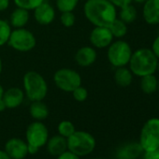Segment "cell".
Listing matches in <instances>:
<instances>
[{"mask_svg":"<svg viewBox=\"0 0 159 159\" xmlns=\"http://www.w3.org/2000/svg\"><path fill=\"white\" fill-rule=\"evenodd\" d=\"M84 13L94 26L108 27L117 18V8L109 0H86Z\"/></svg>","mask_w":159,"mask_h":159,"instance_id":"obj_1","label":"cell"},{"mask_svg":"<svg viewBox=\"0 0 159 159\" xmlns=\"http://www.w3.org/2000/svg\"><path fill=\"white\" fill-rule=\"evenodd\" d=\"M157 63L158 58L151 49L140 48L132 52L128 66L133 75L140 78L154 74L157 70Z\"/></svg>","mask_w":159,"mask_h":159,"instance_id":"obj_2","label":"cell"},{"mask_svg":"<svg viewBox=\"0 0 159 159\" xmlns=\"http://www.w3.org/2000/svg\"><path fill=\"white\" fill-rule=\"evenodd\" d=\"M24 92L31 101H41L48 94V84L44 77L34 70L26 72L23 78Z\"/></svg>","mask_w":159,"mask_h":159,"instance_id":"obj_3","label":"cell"},{"mask_svg":"<svg viewBox=\"0 0 159 159\" xmlns=\"http://www.w3.org/2000/svg\"><path fill=\"white\" fill-rule=\"evenodd\" d=\"M66 143L67 150L80 157L92 153L97 145L95 137L91 133L83 130H76L66 139Z\"/></svg>","mask_w":159,"mask_h":159,"instance_id":"obj_4","label":"cell"},{"mask_svg":"<svg viewBox=\"0 0 159 159\" xmlns=\"http://www.w3.org/2000/svg\"><path fill=\"white\" fill-rule=\"evenodd\" d=\"M49 139V130L42 121L31 123L25 131V141L28 145V153L36 154L44 147Z\"/></svg>","mask_w":159,"mask_h":159,"instance_id":"obj_5","label":"cell"},{"mask_svg":"<svg viewBox=\"0 0 159 159\" xmlns=\"http://www.w3.org/2000/svg\"><path fill=\"white\" fill-rule=\"evenodd\" d=\"M132 49L128 42L123 39L112 41L108 47L107 57L110 64L116 67L126 66L132 55Z\"/></svg>","mask_w":159,"mask_h":159,"instance_id":"obj_6","label":"cell"},{"mask_svg":"<svg viewBox=\"0 0 159 159\" xmlns=\"http://www.w3.org/2000/svg\"><path fill=\"white\" fill-rule=\"evenodd\" d=\"M139 143L144 152L159 148V118L153 117L144 123L140 130Z\"/></svg>","mask_w":159,"mask_h":159,"instance_id":"obj_7","label":"cell"},{"mask_svg":"<svg viewBox=\"0 0 159 159\" xmlns=\"http://www.w3.org/2000/svg\"><path fill=\"white\" fill-rule=\"evenodd\" d=\"M8 44L17 52H26L32 51L36 47L37 39L35 35L25 27L14 28L11 30Z\"/></svg>","mask_w":159,"mask_h":159,"instance_id":"obj_8","label":"cell"},{"mask_svg":"<svg viewBox=\"0 0 159 159\" xmlns=\"http://www.w3.org/2000/svg\"><path fill=\"white\" fill-rule=\"evenodd\" d=\"M53 82L58 89L66 93H72L78 86L82 85V77L72 68L63 67L55 71Z\"/></svg>","mask_w":159,"mask_h":159,"instance_id":"obj_9","label":"cell"},{"mask_svg":"<svg viewBox=\"0 0 159 159\" xmlns=\"http://www.w3.org/2000/svg\"><path fill=\"white\" fill-rule=\"evenodd\" d=\"M113 39L114 38L111 35L109 27L106 26H95L89 37L92 46L97 49L108 48L113 41Z\"/></svg>","mask_w":159,"mask_h":159,"instance_id":"obj_10","label":"cell"},{"mask_svg":"<svg viewBox=\"0 0 159 159\" xmlns=\"http://www.w3.org/2000/svg\"><path fill=\"white\" fill-rule=\"evenodd\" d=\"M5 152L11 159H25L28 153V145L20 138H11L5 143Z\"/></svg>","mask_w":159,"mask_h":159,"instance_id":"obj_11","label":"cell"},{"mask_svg":"<svg viewBox=\"0 0 159 159\" xmlns=\"http://www.w3.org/2000/svg\"><path fill=\"white\" fill-rule=\"evenodd\" d=\"M34 18L40 25H49L55 19V10L48 2L44 1L34 11Z\"/></svg>","mask_w":159,"mask_h":159,"instance_id":"obj_12","label":"cell"},{"mask_svg":"<svg viewBox=\"0 0 159 159\" xmlns=\"http://www.w3.org/2000/svg\"><path fill=\"white\" fill-rule=\"evenodd\" d=\"M25 98V95L23 89L19 87H11L4 91L3 101L6 109H16L23 104Z\"/></svg>","mask_w":159,"mask_h":159,"instance_id":"obj_13","label":"cell"},{"mask_svg":"<svg viewBox=\"0 0 159 159\" xmlns=\"http://www.w3.org/2000/svg\"><path fill=\"white\" fill-rule=\"evenodd\" d=\"M98 58V53L96 48L92 46H84L80 48L75 53L76 63L83 67H87L92 66Z\"/></svg>","mask_w":159,"mask_h":159,"instance_id":"obj_14","label":"cell"},{"mask_svg":"<svg viewBox=\"0 0 159 159\" xmlns=\"http://www.w3.org/2000/svg\"><path fill=\"white\" fill-rule=\"evenodd\" d=\"M142 17L150 25H159V0H147L143 4Z\"/></svg>","mask_w":159,"mask_h":159,"instance_id":"obj_15","label":"cell"},{"mask_svg":"<svg viewBox=\"0 0 159 159\" xmlns=\"http://www.w3.org/2000/svg\"><path fill=\"white\" fill-rule=\"evenodd\" d=\"M144 151L139 142H130L121 146L116 152V159H137Z\"/></svg>","mask_w":159,"mask_h":159,"instance_id":"obj_16","label":"cell"},{"mask_svg":"<svg viewBox=\"0 0 159 159\" xmlns=\"http://www.w3.org/2000/svg\"><path fill=\"white\" fill-rule=\"evenodd\" d=\"M45 146L49 154H51L52 156H58L59 154L67 150L66 139L60 135L52 136L49 138Z\"/></svg>","mask_w":159,"mask_h":159,"instance_id":"obj_17","label":"cell"},{"mask_svg":"<svg viewBox=\"0 0 159 159\" xmlns=\"http://www.w3.org/2000/svg\"><path fill=\"white\" fill-rule=\"evenodd\" d=\"M30 19L29 11L16 7L10 16V25L13 28H23L28 24Z\"/></svg>","mask_w":159,"mask_h":159,"instance_id":"obj_18","label":"cell"},{"mask_svg":"<svg viewBox=\"0 0 159 159\" xmlns=\"http://www.w3.org/2000/svg\"><path fill=\"white\" fill-rule=\"evenodd\" d=\"M133 73L126 66L116 67L114 71V81L115 84L120 87H128L133 82Z\"/></svg>","mask_w":159,"mask_h":159,"instance_id":"obj_19","label":"cell"},{"mask_svg":"<svg viewBox=\"0 0 159 159\" xmlns=\"http://www.w3.org/2000/svg\"><path fill=\"white\" fill-rule=\"evenodd\" d=\"M29 113L35 121H43L49 116V108L48 106L41 101H33L29 107Z\"/></svg>","mask_w":159,"mask_h":159,"instance_id":"obj_20","label":"cell"},{"mask_svg":"<svg viewBox=\"0 0 159 159\" xmlns=\"http://www.w3.org/2000/svg\"><path fill=\"white\" fill-rule=\"evenodd\" d=\"M141 91L146 95H152L157 91L158 88V79L154 76V74L146 75L140 77L139 84Z\"/></svg>","mask_w":159,"mask_h":159,"instance_id":"obj_21","label":"cell"},{"mask_svg":"<svg viewBox=\"0 0 159 159\" xmlns=\"http://www.w3.org/2000/svg\"><path fill=\"white\" fill-rule=\"evenodd\" d=\"M138 17V11L137 9L132 5H126L123 8L120 9L119 11V19L122 20L124 23H125L126 25L132 24L136 21Z\"/></svg>","mask_w":159,"mask_h":159,"instance_id":"obj_22","label":"cell"},{"mask_svg":"<svg viewBox=\"0 0 159 159\" xmlns=\"http://www.w3.org/2000/svg\"><path fill=\"white\" fill-rule=\"evenodd\" d=\"M111 35L115 39H122L127 34V25L124 23L122 20H120L118 17L108 26Z\"/></svg>","mask_w":159,"mask_h":159,"instance_id":"obj_23","label":"cell"},{"mask_svg":"<svg viewBox=\"0 0 159 159\" xmlns=\"http://www.w3.org/2000/svg\"><path fill=\"white\" fill-rule=\"evenodd\" d=\"M75 131H76V127H75L74 124L67 120H64V121L60 122L57 125L58 135H60L66 139L69 138Z\"/></svg>","mask_w":159,"mask_h":159,"instance_id":"obj_24","label":"cell"},{"mask_svg":"<svg viewBox=\"0 0 159 159\" xmlns=\"http://www.w3.org/2000/svg\"><path fill=\"white\" fill-rule=\"evenodd\" d=\"M11 30V26L8 21L0 19V47L8 44Z\"/></svg>","mask_w":159,"mask_h":159,"instance_id":"obj_25","label":"cell"},{"mask_svg":"<svg viewBox=\"0 0 159 159\" xmlns=\"http://www.w3.org/2000/svg\"><path fill=\"white\" fill-rule=\"evenodd\" d=\"M80 0H55V5L60 12L74 11Z\"/></svg>","mask_w":159,"mask_h":159,"instance_id":"obj_26","label":"cell"},{"mask_svg":"<svg viewBox=\"0 0 159 159\" xmlns=\"http://www.w3.org/2000/svg\"><path fill=\"white\" fill-rule=\"evenodd\" d=\"M45 0H13L16 7L25 9L26 11H34L37 7H39Z\"/></svg>","mask_w":159,"mask_h":159,"instance_id":"obj_27","label":"cell"},{"mask_svg":"<svg viewBox=\"0 0 159 159\" xmlns=\"http://www.w3.org/2000/svg\"><path fill=\"white\" fill-rule=\"evenodd\" d=\"M60 21L63 26L69 28L72 27L75 23H76V16L74 14L73 11H66V12H62L61 16H60Z\"/></svg>","mask_w":159,"mask_h":159,"instance_id":"obj_28","label":"cell"},{"mask_svg":"<svg viewBox=\"0 0 159 159\" xmlns=\"http://www.w3.org/2000/svg\"><path fill=\"white\" fill-rule=\"evenodd\" d=\"M72 97L73 98L78 102H84L88 98V91L85 87L80 85L75 90L72 91Z\"/></svg>","mask_w":159,"mask_h":159,"instance_id":"obj_29","label":"cell"},{"mask_svg":"<svg viewBox=\"0 0 159 159\" xmlns=\"http://www.w3.org/2000/svg\"><path fill=\"white\" fill-rule=\"evenodd\" d=\"M56 159H81V157L78 156L77 154L73 153L72 152L66 150L58 156H56Z\"/></svg>","mask_w":159,"mask_h":159,"instance_id":"obj_30","label":"cell"},{"mask_svg":"<svg viewBox=\"0 0 159 159\" xmlns=\"http://www.w3.org/2000/svg\"><path fill=\"white\" fill-rule=\"evenodd\" d=\"M109 1L115 7V8H123L126 5L132 4L133 0H109Z\"/></svg>","mask_w":159,"mask_h":159,"instance_id":"obj_31","label":"cell"},{"mask_svg":"<svg viewBox=\"0 0 159 159\" xmlns=\"http://www.w3.org/2000/svg\"><path fill=\"white\" fill-rule=\"evenodd\" d=\"M143 159H159V148L154 151L144 152Z\"/></svg>","mask_w":159,"mask_h":159,"instance_id":"obj_32","label":"cell"},{"mask_svg":"<svg viewBox=\"0 0 159 159\" xmlns=\"http://www.w3.org/2000/svg\"><path fill=\"white\" fill-rule=\"evenodd\" d=\"M151 50L152 51V52L156 55V57L159 59V36H157L154 40L152 43V47Z\"/></svg>","mask_w":159,"mask_h":159,"instance_id":"obj_33","label":"cell"},{"mask_svg":"<svg viewBox=\"0 0 159 159\" xmlns=\"http://www.w3.org/2000/svg\"><path fill=\"white\" fill-rule=\"evenodd\" d=\"M4 88L3 86L0 84V111H3L6 110V106H5V103L3 101V95H4Z\"/></svg>","mask_w":159,"mask_h":159,"instance_id":"obj_34","label":"cell"},{"mask_svg":"<svg viewBox=\"0 0 159 159\" xmlns=\"http://www.w3.org/2000/svg\"><path fill=\"white\" fill-rule=\"evenodd\" d=\"M11 0H0V12L5 11L9 9Z\"/></svg>","mask_w":159,"mask_h":159,"instance_id":"obj_35","label":"cell"},{"mask_svg":"<svg viewBox=\"0 0 159 159\" xmlns=\"http://www.w3.org/2000/svg\"><path fill=\"white\" fill-rule=\"evenodd\" d=\"M0 159H11L5 150H0Z\"/></svg>","mask_w":159,"mask_h":159,"instance_id":"obj_36","label":"cell"},{"mask_svg":"<svg viewBox=\"0 0 159 159\" xmlns=\"http://www.w3.org/2000/svg\"><path fill=\"white\" fill-rule=\"evenodd\" d=\"M133 1L138 3V4H144L147 1V0H133Z\"/></svg>","mask_w":159,"mask_h":159,"instance_id":"obj_37","label":"cell"},{"mask_svg":"<svg viewBox=\"0 0 159 159\" xmlns=\"http://www.w3.org/2000/svg\"><path fill=\"white\" fill-rule=\"evenodd\" d=\"M2 70H3V62H2L1 57H0V75L2 73Z\"/></svg>","mask_w":159,"mask_h":159,"instance_id":"obj_38","label":"cell"},{"mask_svg":"<svg viewBox=\"0 0 159 159\" xmlns=\"http://www.w3.org/2000/svg\"><path fill=\"white\" fill-rule=\"evenodd\" d=\"M156 71L159 72V59H158V63H157V70Z\"/></svg>","mask_w":159,"mask_h":159,"instance_id":"obj_39","label":"cell"},{"mask_svg":"<svg viewBox=\"0 0 159 159\" xmlns=\"http://www.w3.org/2000/svg\"><path fill=\"white\" fill-rule=\"evenodd\" d=\"M157 91L159 92V80H158V88H157Z\"/></svg>","mask_w":159,"mask_h":159,"instance_id":"obj_40","label":"cell"},{"mask_svg":"<svg viewBox=\"0 0 159 159\" xmlns=\"http://www.w3.org/2000/svg\"><path fill=\"white\" fill-rule=\"evenodd\" d=\"M90 159H99V158H90Z\"/></svg>","mask_w":159,"mask_h":159,"instance_id":"obj_41","label":"cell"}]
</instances>
